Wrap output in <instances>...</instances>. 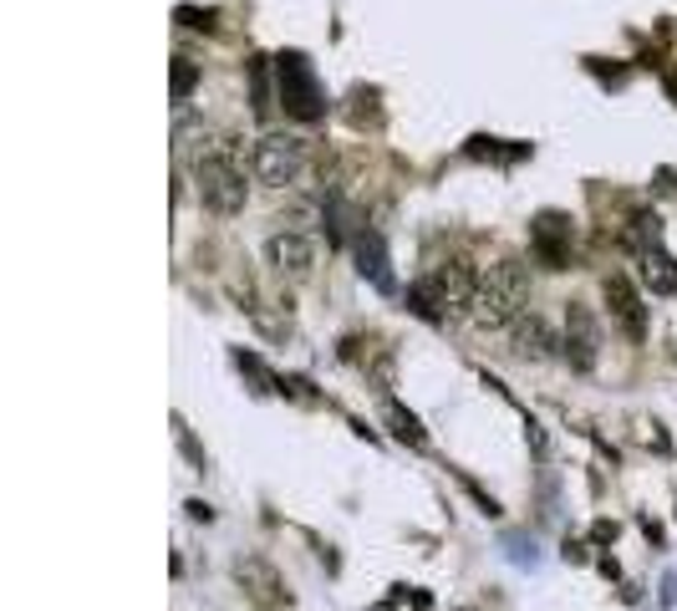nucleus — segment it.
Instances as JSON below:
<instances>
[{"label": "nucleus", "instance_id": "f257e3e1", "mask_svg": "<svg viewBox=\"0 0 677 611\" xmlns=\"http://www.w3.org/2000/svg\"><path fill=\"white\" fill-rule=\"evenodd\" d=\"M245 173H255V143L245 148V138H219L209 153H200L194 163V184H200V200L214 214H239L250 200V184Z\"/></svg>", "mask_w": 677, "mask_h": 611}, {"label": "nucleus", "instance_id": "f03ea898", "mask_svg": "<svg viewBox=\"0 0 677 611\" xmlns=\"http://www.w3.org/2000/svg\"><path fill=\"white\" fill-rule=\"evenodd\" d=\"M530 311V270L519 260H494L484 276H479V296L469 317L484 326V332H505L519 317Z\"/></svg>", "mask_w": 677, "mask_h": 611}, {"label": "nucleus", "instance_id": "7ed1b4c3", "mask_svg": "<svg viewBox=\"0 0 677 611\" xmlns=\"http://www.w3.org/2000/svg\"><path fill=\"white\" fill-rule=\"evenodd\" d=\"M474 296H479L474 266L469 260H449V266H439L433 276L418 280V286H408V311L423 321H449V317L474 311Z\"/></svg>", "mask_w": 677, "mask_h": 611}, {"label": "nucleus", "instance_id": "20e7f679", "mask_svg": "<svg viewBox=\"0 0 677 611\" xmlns=\"http://www.w3.org/2000/svg\"><path fill=\"white\" fill-rule=\"evenodd\" d=\"M276 93H280V107H286L295 122L326 118V87L316 82V67H311V56L305 52H280L276 56Z\"/></svg>", "mask_w": 677, "mask_h": 611}, {"label": "nucleus", "instance_id": "39448f33", "mask_svg": "<svg viewBox=\"0 0 677 611\" xmlns=\"http://www.w3.org/2000/svg\"><path fill=\"white\" fill-rule=\"evenodd\" d=\"M305 173V143L295 133H266L255 138V179L270 189H291Z\"/></svg>", "mask_w": 677, "mask_h": 611}, {"label": "nucleus", "instance_id": "423d86ee", "mask_svg": "<svg viewBox=\"0 0 677 611\" xmlns=\"http://www.w3.org/2000/svg\"><path fill=\"white\" fill-rule=\"evenodd\" d=\"M235 581L245 586V597H250L260 611H291V591H286L280 571L270 566L266 556H245V560H235Z\"/></svg>", "mask_w": 677, "mask_h": 611}, {"label": "nucleus", "instance_id": "0eeeda50", "mask_svg": "<svg viewBox=\"0 0 677 611\" xmlns=\"http://www.w3.org/2000/svg\"><path fill=\"white\" fill-rule=\"evenodd\" d=\"M601 296H606V311H611V321H616V332H622L626 342H647V306H642L637 286L626 276H606Z\"/></svg>", "mask_w": 677, "mask_h": 611}, {"label": "nucleus", "instance_id": "6e6552de", "mask_svg": "<svg viewBox=\"0 0 677 611\" xmlns=\"http://www.w3.org/2000/svg\"><path fill=\"white\" fill-rule=\"evenodd\" d=\"M266 260L276 266V276L305 280L311 276V266H316V245H311L301 229H276V235L266 239Z\"/></svg>", "mask_w": 677, "mask_h": 611}, {"label": "nucleus", "instance_id": "1a4fd4ad", "mask_svg": "<svg viewBox=\"0 0 677 611\" xmlns=\"http://www.w3.org/2000/svg\"><path fill=\"white\" fill-rule=\"evenodd\" d=\"M597 352H601V336H597V321L581 301L566 306V362L576 373H591L597 367Z\"/></svg>", "mask_w": 677, "mask_h": 611}, {"label": "nucleus", "instance_id": "9d476101", "mask_svg": "<svg viewBox=\"0 0 677 611\" xmlns=\"http://www.w3.org/2000/svg\"><path fill=\"white\" fill-rule=\"evenodd\" d=\"M530 245H535L545 270H566V260H571V219L540 214V219L530 225Z\"/></svg>", "mask_w": 677, "mask_h": 611}, {"label": "nucleus", "instance_id": "9b49d317", "mask_svg": "<svg viewBox=\"0 0 677 611\" xmlns=\"http://www.w3.org/2000/svg\"><path fill=\"white\" fill-rule=\"evenodd\" d=\"M352 255H357L362 280H373L377 291H398V280H393V260H387V245H383L377 229H362L357 245H352Z\"/></svg>", "mask_w": 677, "mask_h": 611}, {"label": "nucleus", "instance_id": "f8f14e48", "mask_svg": "<svg viewBox=\"0 0 677 611\" xmlns=\"http://www.w3.org/2000/svg\"><path fill=\"white\" fill-rule=\"evenodd\" d=\"M560 346H566V342H560V336L550 332V326H545L540 317H530V311H525V317L515 321V352H519L525 362H550V357L560 352Z\"/></svg>", "mask_w": 677, "mask_h": 611}, {"label": "nucleus", "instance_id": "ddd939ff", "mask_svg": "<svg viewBox=\"0 0 677 611\" xmlns=\"http://www.w3.org/2000/svg\"><path fill=\"white\" fill-rule=\"evenodd\" d=\"M637 266H642V286H647L652 296H677V260L663 245H647Z\"/></svg>", "mask_w": 677, "mask_h": 611}, {"label": "nucleus", "instance_id": "4468645a", "mask_svg": "<svg viewBox=\"0 0 677 611\" xmlns=\"http://www.w3.org/2000/svg\"><path fill=\"white\" fill-rule=\"evenodd\" d=\"M387 428H393V439L398 443H408V449H428V433H423V424L412 418L402 403H387Z\"/></svg>", "mask_w": 677, "mask_h": 611}, {"label": "nucleus", "instance_id": "2eb2a0df", "mask_svg": "<svg viewBox=\"0 0 677 611\" xmlns=\"http://www.w3.org/2000/svg\"><path fill=\"white\" fill-rule=\"evenodd\" d=\"M235 367H239V373H245V377H250L260 398H266V393H280V377H270V373H266V362L255 357V352H245V346H239V352H235Z\"/></svg>", "mask_w": 677, "mask_h": 611}, {"label": "nucleus", "instance_id": "dca6fc26", "mask_svg": "<svg viewBox=\"0 0 677 611\" xmlns=\"http://www.w3.org/2000/svg\"><path fill=\"white\" fill-rule=\"evenodd\" d=\"M194 82H200V67H194L189 56H173V107H189Z\"/></svg>", "mask_w": 677, "mask_h": 611}, {"label": "nucleus", "instance_id": "f3484780", "mask_svg": "<svg viewBox=\"0 0 677 611\" xmlns=\"http://www.w3.org/2000/svg\"><path fill=\"white\" fill-rule=\"evenodd\" d=\"M469 153H474V159H525L530 148H525V143H519V148H499V138H474V143H469Z\"/></svg>", "mask_w": 677, "mask_h": 611}, {"label": "nucleus", "instance_id": "a211bd4d", "mask_svg": "<svg viewBox=\"0 0 677 611\" xmlns=\"http://www.w3.org/2000/svg\"><path fill=\"white\" fill-rule=\"evenodd\" d=\"M505 545H509V560H515V566H540V556H535V540L525 545L519 535H509Z\"/></svg>", "mask_w": 677, "mask_h": 611}, {"label": "nucleus", "instance_id": "6ab92c4d", "mask_svg": "<svg viewBox=\"0 0 677 611\" xmlns=\"http://www.w3.org/2000/svg\"><path fill=\"white\" fill-rule=\"evenodd\" d=\"M179 21L194 31H214V11H194V6H179Z\"/></svg>", "mask_w": 677, "mask_h": 611}, {"label": "nucleus", "instance_id": "aec40b11", "mask_svg": "<svg viewBox=\"0 0 677 611\" xmlns=\"http://www.w3.org/2000/svg\"><path fill=\"white\" fill-rule=\"evenodd\" d=\"M184 510H189V519H214V510H209V505H204V500H189V505H184Z\"/></svg>", "mask_w": 677, "mask_h": 611}, {"label": "nucleus", "instance_id": "412c9836", "mask_svg": "<svg viewBox=\"0 0 677 611\" xmlns=\"http://www.w3.org/2000/svg\"><path fill=\"white\" fill-rule=\"evenodd\" d=\"M667 87H673V97H677V72H673V77H667Z\"/></svg>", "mask_w": 677, "mask_h": 611}]
</instances>
